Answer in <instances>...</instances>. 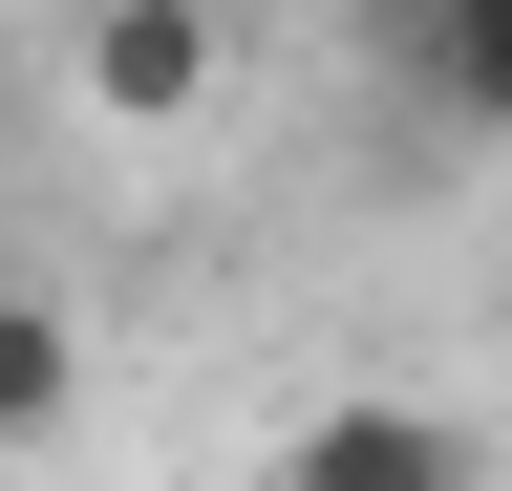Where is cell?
Returning <instances> with one entry per match:
<instances>
[{
  "label": "cell",
  "mask_w": 512,
  "mask_h": 491,
  "mask_svg": "<svg viewBox=\"0 0 512 491\" xmlns=\"http://www.w3.org/2000/svg\"><path fill=\"white\" fill-rule=\"evenodd\" d=\"M406 86L448 129H512V0H406Z\"/></svg>",
  "instance_id": "cell-3"
},
{
  "label": "cell",
  "mask_w": 512,
  "mask_h": 491,
  "mask_svg": "<svg viewBox=\"0 0 512 491\" xmlns=\"http://www.w3.org/2000/svg\"><path fill=\"white\" fill-rule=\"evenodd\" d=\"M256 491H491V449L448 406H406V385H342V406H299L278 427V470Z\"/></svg>",
  "instance_id": "cell-1"
},
{
  "label": "cell",
  "mask_w": 512,
  "mask_h": 491,
  "mask_svg": "<svg viewBox=\"0 0 512 491\" xmlns=\"http://www.w3.org/2000/svg\"><path fill=\"white\" fill-rule=\"evenodd\" d=\"M64 406H86V342H64V299H22V278H0V470H22Z\"/></svg>",
  "instance_id": "cell-4"
},
{
  "label": "cell",
  "mask_w": 512,
  "mask_h": 491,
  "mask_svg": "<svg viewBox=\"0 0 512 491\" xmlns=\"http://www.w3.org/2000/svg\"><path fill=\"white\" fill-rule=\"evenodd\" d=\"M64 65H86L107 129H192L214 65H235V22H214V0H86V43H64Z\"/></svg>",
  "instance_id": "cell-2"
}]
</instances>
